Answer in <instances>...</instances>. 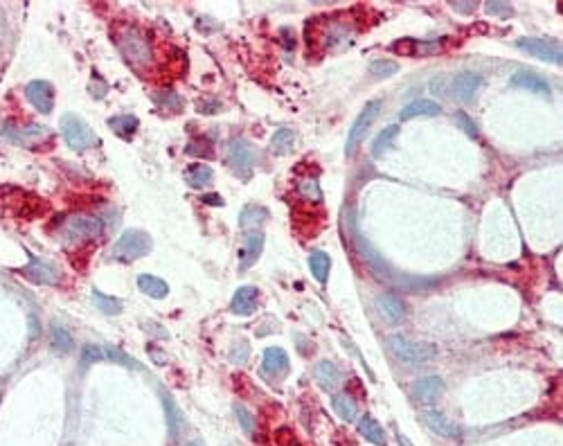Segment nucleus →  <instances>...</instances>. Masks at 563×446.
<instances>
[{"instance_id":"f257e3e1","label":"nucleus","mask_w":563,"mask_h":446,"mask_svg":"<svg viewBox=\"0 0 563 446\" xmlns=\"http://www.w3.org/2000/svg\"><path fill=\"white\" fill-rule=\"evenodd\" d=\"M113 41L122 52V57H125L135 70H142V68L151 66L153 48L149 43V36H146L142 29H138L135 25H129V23H120V25H115L113 29Z\"/></svg>"},{"instance_id":"f03ea898","label":"nucleus","mask_w":563,"mask_h":446,"mask_svg":"<svg viewBox=\"0 0 563 446\" xmlns=\"http://www.w3.org/2000/svg\"><path fill=\"white\" fill-rule=\"evenodd\" d=\"M388 347L399 360H404L408 365L428 363L430 358L437 356V345L423 343V341H410V338L399 336V334H392L388 338Z\"/></svg>"},{"instance_id":"7ed1b4c3","label":"nucleus","mask_w":563,"mask_h":446,"mask_svg":"<svg viewBox=\"0 0 563 446\" xmlns=\"http://www.w3.org/2000/svg\"><path fill=\"white\" fill-rule=\"evenodd\" d=\"M151 250V237L144 230H127L113 246L111 257L118 261H135Z\"/></svg>"},{"instance_id":"20e7f679","label":"nucleus","mask_w":563,"mask_h":446,"mask_svg":"<svg viewBox=\"0 0 563 446\" xmlns=\"http://www.w3.org/2000/svg\"><path fill=\"white\" fill-rule=\"evenodd\" d=\"M228 163L235 169V174L239 179H244V181L250 179L252 169L257 165V149H254L248 140L237 137V140L230 142V147H228Z\"/></svg>"},{"instance_id":"39448f33","label":"nucleus","mask_w":563,"mask_h":446,"mask_svg":"<svg viewBox=\"0 0 563 446\" xmlns=\"http://www.w3.org/2000/svg\"><path fill=\"white\" fill-rule=\"evenodd\" d=\"M381 99H372V102H367L363 106V111H361V115L356 118V122L352 124L350 129V135H347V142H345V153L347 156H352L354 151H356V147L361 144V140L365 137V133L369 131V127L374 124V120L379 118V113H381Z\"/></svg>"},{"instance_id":"423d86ee","label":"nucleus","mask_w":563,"mask_h":446,"mask_svg":"<svg viewBox=\"0 0 563 446\" xmlns=\"http://www.w3.org/2000/svg\"><path fill=\"white\" fill-rule=\"evenodd\" d=\"M61 133H64L66 142L77 151H83L95 144L92 129L81 118H77V115H64V120H61Z\"/></svg>"},{"instance_id":"0eeeda50","label":"nucleus","mask_w":563,"mask_h":446,"mask_svg":"<svg viewBox=\"0 0 563 446\" xmlns=\"http://www.w3.org/2000/svg\"><path fill=\"white\" fill-rule=\"evenodd\" d=\"M104 230V223L97 217H70L64 228H61V235H64L66 241H79V239H92Z\"/></svg>"},{"instance_id":"6e6552de","label":"nucleus","mask_w":563,"mask_h":446,"mask_svg":"<svg viewBox=\"0 0 563 446\" xmlns=\"http://www.w3.org/2000/svg\"><path fill=\"white\" fill-rule=\"evenodd\" d=\"M484 83V77L480 73H473V70H464L460 75L453 77L451 81V88H449V95L455 99V102H471V99L477 95V90L482 88Z\"/></svg>"},{"instance_id":"1a4fd4ad","label":"nucleus","mask_w":563,"mask_h":446,"mask_svg":"<svg viewBox=\"0 0 563 446\" xmlns=\"http://www.w3.org/2000/svg\"><path fill=\"white\" fill-rule=\"evenodd\" d=\"M516 45L527 52V55L541 59V61H547V64H557L561 66L563 64V55H561V48L559 45H554L550 41H545V38H534V36H523L516 41Z\"/></svg>"},{"instance_id":"9d476101","label":"nucleus","mask_w":563,"mask_h":446,"mask_svg":"<svg viewBox=\"0 0 563 446\" xmlns=\"http://www.w3.org/2000/svg\"><path fill=\"white\" fill-rule=\"evenodd\" d=\"M25 95L38 113H50L55 106V88L50 81H32L25 88Z\"/></svg>"},{"instance_id":"9b49d317","label":"nucleus","mask_w":563,"mask_h":446,"mask_svg":"<svg viewBox=\"0 0 563 446\" xmlns=\"http://www.w3.org/2000/svg\"><path fill=\"white\" fill-rule=\"evenodd\" d=\"M264 241H266V237H264V233H259V230H248V233H246L244 248L239 250V264H241L239 268H241V271H248L254 261L259 259Z\"/></svg>"},{"instance_id":"f8f14e48","label":"nucleus","mask_w":563,"mask_h":446,"mask_svg":"<svg viewBox=\"0 0 563 446\" xmlns=\"http://www.w3.org/2000/svg\"><path fill=\"white\" fill-rule=\"evenodd\" d=\"M23 275L36 284H55L59 280V268L48 259H32L23 268Z\"/></svg>"},{"instance_id":"ddd939ff","label":"nucleus","mask_w":563,"mask_h":446,"mask_svg":"<svg viewBox=\"0 0 563 446\" xmlns=\"http://www.w3.org/2000/svg\"><path fill=\"white\" fill-rule=\"evenodd\" d=\"M512 86L523 88V90H529V93H536V95H543L545 99H550V95H552L550 83H547L545 77L536 75V73H529V70L516 73L512 77Z\"/></svg>"},{"instance_id":"4468645a","label":"nucleus","mask_w":563,"mask_h":446,"mask_svg":"<svg viewBox=\"0 0 563 446\" xmlns=\"http://www.w3.org/2000/svg\"><path fill=\"white\" fill-rule=\"evenodd\" d=\"M376 306H379L383 320L390 322V325H397V322H401L406 318V304L397 293L379 296V300H376Z\"/></svg>"},{"instance_id":"2eb2a0df","label":"nucleus","mask_w":563,"mask_h":446,"mask_svg":"<svg viewBox=\"0 0 563 446\" xmlns=\"http://www.w3.org/2000/svg\"><path fill=\"white\" fill-rule=\"evenodd\" d=\"M444 392V381L439 376H423V379L415 381L413 395L419 399L421 404H435Z\"/></svg>"},{"instance_id":"dca6fc26","label":"nucleus","mask_w":563,"mask_h":446,"mask_svg":"<svg viewBox=\"0 0 563 446\" xmlns=\"http://www.w3.org/2000/svg\"><path fill=\"white\" fill-rule=\"evenodd\" d=\"M261 372L266 376H282L289 372V354L282 347H268L261 360Z\"/></svg>"},{"instance_id":"f3484780","label":"nucleus","mask_w":563,"mask_h":446,"mask_svg":"<svg viewBox=\"0 0 563 446\" xmlns=\"http://www.w3.org/2000/svg\"><path fill=\"white\" fill-rule=\"evenodd\" d=\"M313 379L325 392H334L341 383V370L331 360H318L313 367Z\"/></svg>"},{"instance_id":"a211bd4d","label":"nucleus","mask_w":563,"mask_h":446,"mask_svg":"<svg viewBox=\"0 0 563 446\" xmlns=\"http://www.w3.org/2000/svg\"><path fill=\"white\" fill-rule=\"evenodd\" d=\"M442 113V106L433 99H415V102L406 104L399 113V122H408L415 118H433V115Z\"/></svg>"},{"instance_id":"6ab92c4d","label":"nucleus","mask_w":563,"mask_h":446,"mask_svg":"<svg viewBox=\"0 0 563 446\" xmlns=\"http://www.w3.org/2000/svg\"><path fill=\"white\" fill-rule=\"evenodd\" d=\"M421 421L426 424L430 430H433L435 435L439 437H458V428H455L453 421L446 417L444 412H439V410H423L421 415Z\"/></svg>"},{"instance_id":"aec40b11","label":"nucleus","mask_w":563,"mask_h":446,"mask_svg":"<svg viewBox=\"0 0 563 446\" xmlns=\"http://www.w3.org/2000/svg\"><path fill=\"white\" fill-rule=\"evenodd\" d=\"M257 289L254 287H241L233 298V304H230V311L237 313V316H250V313L257 309Z\"/></svg>"},{"instance_id":"412c9836","label":"nucleus","mask_w":563,"mask_h":446,"mask_svg":"<svg viewBox=\"0 0 563 446\" xmlns=\"http://www.w3.org/2000/svg\"><path fill=\"white\" fill-rule=\"evenodd\" d=\"M350 36H352L350 25H345V23H341V21H329L320 32L322 43H325L327 48H338V45H345L347 41H350Z\"/></svg>"},{"instance_id":"4be33fe9","label":"nucleus","mask_w":563,"mask_h":446,"mask_svg":"<svg viewBox=\"0 0 563 446\" xmlns=\"http://www.w3.org/2000/svg\"><path fill=\"white\" fill-rule=\"evenodd\" d=\"M212 179H214L212 167L205 165V163H192V165L185 167V181H187V185L194 187V189L207 187L212 183Z\"/></svg>"},{"instance_id":"5701e85b","label":"nucleus","mask_w":563,"mask_h":446,"mask_svg":"<svg viewBox=\"0 0 563 446\" xmlns=\"http://www.w3.org/2000/svg\"><path fill=\"white\" fill-rule=\"evenodd\" d=\"M358 433L363 435L367 442H372V444H379V446H385V444H388V437H385L381 424H379V421H376L374 417H369V415H363V417H361V421H358Z\"/></svg>"},{"instance_id":"b1692460","label":"nucleus","mask_w":563,"mask_h":446,"mask_svg":"<svg viewBox=\"0 0 563 446\" xmlns=\"http://www.w3.org/2000/svg\"><path fill=\"white\" fill-rule=\"evenodd\" d=\"M138 287H140L142 293L156 298V300H163L169 293L167 282L156 278V275H140V278H138Z\"/></svg>"},{"instance_id":"393cba45","label":"nucleus","mask_w":563,"mask_h":446,"mask_svg":"<svg viewBox=\"0 0 563 446\" xmlns=\"http://www.w3.org/2000/svg\"><path fill=\"white\" fill-rule=\"evenodd\" d=\"M266 219H268V210H266V207H261V205H246L244 212H241V217H239V226L257 230Z\"/></svg>"},{"instance_id":"a878e982","label":"nucleus","mask_w":563,"mask_h":446,"mask_svg":"<svg viewBox=\"0 0 563 446\" xmlns=\"http://www.w3.org/2000/svg\"><path fill=\"white\" fill-rule=\"evenodd\" d=\"M309 268H311L313 278L318 280L320 284H325V282L329 280V268H331V259H329L327 252H322V250L311 252V257H309Z\"/></svg>"},{"instance_id":"bb28decb","label":"nucleus","mask_w":563,"mask_h":446,"mask_svg":"<svg viewBox=\"0 0 563 446\" xmlns=\"http://www.w3.org/2000/svg\"><path fill=\"white\" fill-rule=\"evenodd\" d=\"M293 144H296V135L289 129H280L275 131V135L271 137V151L275 156H289L293 151Z\"/></svg>"},{"instance_id":"cd10ccee","label":"nucleus","mask_w":563,"mask_h":446,"mask_svg":"<svg viewBox=\"0 0 563 446\" xmlns=\"http://www.w3.org/2000/svg\"><path fill=\"white\" fill-rule=\"evenodd\" d=\"M397 135H399V127H397V124H392V127H388V129H383L381 133L376 135V140L372 142V156H374V158H381L385 151L392 149V144H395Z\"/></svg>"},{"instance_id":"c85d7f7f","label":"nucleus","mask_w":563,"mask_h":446,"mask_svg":"<svg viewBox=\"0 0 563 446\" xmlns=\"http://www.w3.org/2000/svg\"><path fill=\"white\" fill-rule=\"evenodd\" d=\"M109 127L122 137V140H129L140 124H138V118H133V115H118V118L109 120Z\"/></svg>"},{"instance_id":"c756f323","label":"nucleus","mask_w":563,"mask_h":446,"mask_svg":"<svg viewBox=\"0 0 563 446\" xmlns=\"http://www.w3.org/2000/svg\"><path fill=\"white\" fill-rule=\"evenodd\" d=\"M331 406H334V410H336V415L338 417H341L343 421H352L354 417H356V404L352 402L350 397L345 395H334V399H331Z\"/></svg>"},{"instance_id":"7c9ffc66","label":"nucleus","mask_w":563,"mask_h":446,"mask_svg":"<svg viewBox=\"0 0 563 446\" xmlns=\"http://www.w3.org/2000/svg\"><path fill=\"white\" fill-rule=\"evenodd\" d=\"M163 404H165V415H167L169 433H172V437H176V435H179V430H181V410H179V406H176L174 399L169 397L165 390H163Z\"/></svg>"},{"instance_id":"2f4dec72","label":"nucleus","mask_w":563,"mask_h":446,"mask_svg":"<svg viewBox=\"0 0 563 446\" xmlns=\"http://www.w3.org/2000/svg\"><path fill=\"white\" fill-rule=\"evenodd\" d=\"M399 73V64L392 59H376L369 64V75L376 77V79H388V77H395Z\"/></svg>"},{"instance_id":"473e14b6","label":"nucleus","mask_w":563,"mask_h":446,"mask_svg":"<svg viewBox=\"0 0 563 446\" xmlns=\"http://www.w3.org/2000/svg\"><path fill=\"white\" fill-rule=\"evenodd\" d=\"M153 102H156L160 109H165V111H172V113L183 111V97L179 93H174V90H163V93H156L153 95Z\"/></svg>"},{"instance_id":"72a5a7b5","label":"nucleus","mask_w":563,"mask_h":446,"mask_svg":"<svg viewBox=\"0 0 563 446\" xmlns=\"http://www.w3.org/2000/svg\"><path fill=\"white\" fill-rule=\"evenodd\" d=\"M52 350L59 354H68L73 350V336L68 329H64L61 325L52 327Z\"/></svg>"},{"instance_id":"f704fd0d","label":"nucleus","mask_w":563,"mask_h":446,"mask_svg":"<svg viewBox=\"0 0 563 446\" xmlns=\"http://www.w3.org/2000/svg\"><path fill=\"white\" fill-rule=\"evenodd\" d=\"M298 194L302 196V198H306V201H313V203H320L322 201V189L318 185V181H315V176L298 183Z\"/></svg>"},{"instance_id":"c9c22d12","label":"nucleus","mask_w":563,"mask_h":446,"mask_svg":"<svg viewBox=\"0 0 563 446\" xmlns=\"http://www.w3.org/2000/svg\"><path fill=\"white\" fill-rule=\"evenodd\" d=\"M92 300H95L97 309H102L104 313H109V316H118V313H122V302L118 298L104 296L102 291H92Z\"/></svg>"},{"instance_id":"e433bc0d","label":"nucleus","mask_w":563,"mask_h":446,"mask_svg":"<svg viewBox=\"0 0 563 446\" xmlns=\"http://www.w3.org/2000/svg\"><path fill=\"white\" fill-rule=\"evenodd\" d=\"M102 352H104V360H115V363L129 365V367H140L133 358L129 356V354L120 352V350H115V347H102Z\"/></svg>"},{"instance_id":"4c0bfd02","label":"nucleus","mask_w":563,"mask_h":446,"mask_svg":"<svg viewBox=\"0 0 563 446\" xmlns=\"http://www.w3.org/2000/svg\"><path fill=\"white\" fill-rule=\"evenodd\" d=\"M484 10H487V14H493V16H514V7L509 3H498V0H489L484 5Z\"/></svg>"},{"instance_id":"58836bf2","label":"nucleus","mask_w":563,"mask_h":446,"mask_svg":"<svg viewBox=\"0 0 563 446\" xmlns=\"http://www.w3.org/2000/svg\"><path fill=\"white\" fill-rule=\"evenodd\" d=\"M97 360H104L102 347H97V345H86V347L81 350V363L92 365V363H97Z\"/></svg>"},{"instance_id":"ea45409f","label":"nucleus","mask_w":563,"mask_h":446,"mask_svg":"<svg viewBox=\"0 0 563 446\" xmlns=\"http://www.w3.org/2000/svg\"><path fill=\"white\" fill-rule=\"evenodd\" d=\"M235 415H237V419H239V424H241V428L246 430L248 435L254 433V419H252V415L244 408V406H235Z\"/></svg>"},{"instance_id":"a19ab883","label":"nucleus","mask_w":563,"mask_h":446,"mask_svg":"<svg viewBox=\"0 0 563 446\" xmlns=\"http://www.w3.org/2000/svg\"><path fill=\"white\" fill-rule=\"evenodd\" d=\"M455 120H458V124L462 127V131H464V133H469V135H471L473 140H475V137H477V129H475V124H473V120L469 118L467 113H462V111H460V113H455Z\"/></svg>"},{"instance_id":"79ce46f5","label":"nucleus","mask_w":563,"mask_h":446,"mask_svg":"<svg viewBox=\"0 0 563 446\" xmlns=\"http://www.w3.org/2000/svg\"><path fill=\"white\" fill-rule=\"evenodd\" d=\"M246 358H248V345L244 341H239L233 350V360L235 363H246Z\"/></svg>"},{"instance_id":"37998d69","label":"nucleus","mask_w":563,"mask_h":446,"mask_svg":"<svg viewBox=\"0 0 563 446\" xmlns=\"http://www.w3.org/2000/svg\"><path fill=\"white\" fill-rule=\"evenodd\" d=\"M451 7L455 12H460V14H469V12H475L477 10V3H458V0H453Z\"/></svg>"},{"instance_id":"c03bdc74","label":"nucleus","mask_w":563,"mask_h":446,"mask_svg":"<svg viewBox=\"0 0 563 446\" xmlns=\"http://www.w3.org/2000/svg\"><path fill=\"white\" fill-rule=\"evenodd\" d=\"M203 203H207V205H223L221 196H203Z\"/></svg>"},{"instance_id":"a18cd8bd","label":"nucleus","mask_w":563,"mask_h":446,"mask_svg":"<svg viewBox=\"0 0 563 446\" xmlns=\"http://www.w3.org/2000/svg\"><path fill=\"white\" fill-rule=\"evenodd\" d=\"M187 446H203V444H200V442H189Z\"/></svg>"}]
</instances>
